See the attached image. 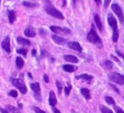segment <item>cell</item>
I'll return each mask as SVG.
<instances>
[{
	"label": "cell",
	"instance_id": "24",
	"mask_svg": "<svg viewBox=\"0 0 124 113\" xmlns=\"http://www.w3.org/2000/svg\"><path fill=\"white\" fill-rule=\"evenodd\" d=\"M105 99H106V101H107L108 104H115L114 99H113L112 98H110V97H106Z\"/></svg>",
	"mask_w": 124,
	"mask_h": 113
},
{
	"label": "cell",
	"instance_id": "21",
	"mask_svg": "<svg viewBox=\"0 0 124 113\" xmlns=\"http://www.w3.org/2000/svg\"><path fill=\"white\" fill-rule=\"evenodd\" d=\"M16 16L15 11L9 12V21H10V23H13V22L16 20Z\"/></svg>",
	"mask_w": 124,
	"mask_h": 113
},
{
	"label": "cell",
	"instance_id": "11",
	"mask_svg": "<svg viewBox=\"0 0 124 113\" xmlns=\"http://www.w3.org/2000/svg\"><path fill=\"white\" fill-rule=\"evenodd\" d=\"M24 34H25V36L30 37V38H32V37H35V36H36L35 29H34L32 26H27V27H26V29L24 30Z\"/></svg>",
	"mask_w": 124,
	"mask_h": 113
},
{
	"label": "cell",
	"instance_id": "35",
	"mask_svg": "<svg viewBox=\"0 0 124 113\" xmlns=\"http://www.w3.org/2000/svg\"><path fill=\"white\" fill-rule=\"evenodd\" d=\"M110 85H111V87H112V88L115 90V92H116V93H119V90H118V89H117V88H116L114 85H112V84H110Z\"/></svg>",
	"mask_w": 124,
	"mask_h": 113
},
{
	"label": "cell",
	"instance_id": "8",
	"mask_svg": "<svg viewBox=\"0 0 124 113\" xmlns=\"http://www.w3.org/2000/svg\"><path fill=\"white\" fill-rule=\"evenodd\" d=\"M50 30L56 34L59 35H67L71 33V30L68 28H62V27H58V26H50Z\"/></svg>",
	"mask_w": 124,
	"mask_h": 113
},
{
	"label": "cell",
	"instance_id": "16",
	"mask_svg": "<svg viewBox=\"0 0 124 113\" xmlns=\"http://www.w3.org/2000/svg\"><path fill=\"white\" fill-rule=\"evenodd\" d=\"M64 59L66 61L71 62V63H78V59L76 56H74V55H65L64 56Z\"/></svg>",
	"mask_w": 124,
	"mask_h": 113
},
{
	"label": "cell",
	"instance_id": "23",
	"mask_svg": "<svg viewBox=\"0 0 124 113\" xmlns=\"http://www.w3.org/2000/svg\"><path fill=\"white\" fill-rule=\"evenodd\" d=\"M7 109L10 111V112H13V113H20L19 109L15 107V106H12V105H7Z\"/></svg>",
	"mask_w": 124,
	"mask_h": 113
},
{
	"label": "cell",
	"instance_id": "20",
	"mask_svg": "<svg viewBox=\"0 0 124 113\" xmlns=\"http://www.w3.org/2000/svg\"><path fill=\"white\" fill-rule=\"evenodd\" d=\"M80 93L83 95V97L86 99H89L91 97H90V92H89V90L88 89H86V88H81L80 89Z\"/></svg>",
	"mask_w": 124,
	"mask_h": 113
},
{
	"label": "cell",
	"instance_id": "42",
	"mask_svg": "<svg viewBox=\"0 0 124 113\" xmlns=\"http://www.w3.org/2000/svg\"><path fill=\"white\" fill-rule=\"evenodd\" d=\"M0 3H1V0H0Z\"/></svg>",
	"mask_w": 124,
	"mask_h": 113
},
{
	"label": "cell",
	"instance_id": "40",
	"mask_svg": "<svg viewBox=\"0 0 124 113\" xmlns=\"http://www.w3.org/2000/svg\"><path fill=\"white\" fill-rule=\"evenodd\" d=\"M94 1H95L97 4H100V3H101V0H94Z\"/></svg>",
	"mask_w": 124,
	"mask_h": 113
},
{
	"label": "cell",
	"instance_id": "7",
	"mask_svg": "<svg viewBox=\"0 0 124 113\" xmlns=\"http://www.w3.org/2000/svg\"><path fill=\"white\" fill-rule=\"evenodd\" d=\"M111 9H112V11L115 13V14L118 16V18H119V20H120V22L121 23H123V21H124V16H123V13H122V10H121V8L117 5V4H112L111 5Z\"/></svg>",
	"mask_w": 124,
	"mask_h": 113
},
{
	"label": "cell",
	"instance_id": "26",
	"mask_svg": "<svg viewBox=\"0 0 124 113\" xmlns=\"http://www.w3.org/2000/svg\"><path fill=\"white\" fill-rule=\"evenodd\" d=\"M101 111L103 113H112V111L110 109H108V107H106V106H102L101 107Z\"/></svg>",
	"mask_w": 124,
	"mask_h": 113
},
{
	"label": "cell",
	"instance_id": "15",
	"mask_svg": "<svg viewBox=\"0 0 124 113\" xmlns=\"http://www.w3.org/2000/svg\"><path fill=\"white\" fill-rule=\"evenodd\" d=\"M84 79L87 83H89L91 80H92V76L91 75H89V74H87V73H83V74H80V75H78L77 76V79Z\"/></svg>",
	"mask_w": 124,
	"mask_h": 113
},
{
	"label": "cell",
	"instance_id": "41",
	"mask_svg": "<svg viewBox=\"0 0 124 113\" xmlns=\"http://www.w3.org/2000/svg\"><path fill=\"white\" fill-rule=\"evenodd\" d=\"M117 53H118V54H119V55H120V56H121V57H123V59H124V56H123V55H122V54H121V53H119V52H117Z\"/></svg>",
	"mask_w": 124,
	"mask_h": 113
},
{
	"label": "cell",
	"instance_id": "37",
	"mask_svg": "<svg viewBox=\"0 0 124 113\" xmlns=\"http://www.w3.org/2000/svg\"><path fill=\"white\" fill-rule=\"evenodd\" d=\"M53 112H54V113H60V111H59L57 108H53Z\"/></svg>",
	"mask_w": 124,
	"mask_h": 113
},
{
	"label": "cell",
	"instance_id": "30",
	"mask_svg": "<svg viewBox=\"0 0 124 113\" xmlns=\"http://www.w3.org/2000/svg\"><path fill=\"white\" fill-rule=\"evenodd\" d=\"M114 109H115L116 113H124L123 109H122V108H120V107H118V106H114Z\"/></svg>",
	"mask_w": 124,
	"mask_h": 113
},
{
	"label": "cell",
	"instance_id": "14",
	"mask_svg": "<svg viewBox=\"0 0 124 113\" xmlns=\"http://www.w3.org/2000/svg\"><path fill=\"white\" fill-rule=\"evenodd\" d=\"M52 40L56 43H58V44H64L66 42V40L65 39H63V38H61V37H59L57 35H52Z\"/></svg>",
	"mask_w": 124,
	"mask_h": 113
},
{
	"label": "cell",
	"instance_id": "31",
	"mask_svg": "<svg viewBox=\"0 0 124 113\" xmlns=\"http://www.w3.org/2000/svg\"><path fill=\"white\" fill-rule=\"evenodd\" d=\"M105 65H106V66H107V68H108V69L112 68V63H111V62H109V61H105Z\"/></svg>",
	"mask_w": 124,
	"mask_h": 113
},
{
	"label": "cell",
	"instance_id": "25",
	"mask_svg": "<svg viewBox=\"0 0 124 113\" xmlns=\"http://www.w3.org/2000/svg\"><path fill=\"white\" fill-rule=\"evenodd\" d=\"M71 89H72V86H71V84H70V83H68V86H67V87H65V95H66V96L70 95Z\"/></svg>",
	"mask_w": 124,
	"mask_h": 113
},
{
	"label": "cell",
	"instance_id": "6",
	"mask_svg": "<svg viewBox=\"0 0 124 113\" xmlns=\"http://www.w3.org/2000/svg\"><path fill=\"white\" fill-rule=\"evenodd\" d=\"M30 87H31L32 91L34 92L35 98L38 100H41V88H40V84L38 82H34V83L30 84Z\"/></svg>",
	"mask_w": 124,
	"mask_h": 113
},
{
	"label": "cell",
	"instance_id": "10",
	"mask_svg": "<svg viewBox=\"0 0 124 113\" xmlns=\"http://www.w3.org/2000/svg\"><path fill=\"white\" fill-rule=\"evenodd\" d=\"M68 46H69L70 48L74 49V50L78 51V52H81V51H82V48H81L80 44H79L78 42H70L68 43Z\"/></svg>",
	"mask_w": 124,
	"mask_h": 113
},
{
	"label": "cell",
	"instance_id": "2",
	"mask_svg": "<svg viewBox=\"0 0 124 113\" xmlns=\"http://www.w3.org/2000/svg\"><path fill=\"white\" fill-rule=\"evenodd\" d=\"M87 41L92 42V43H94V44H98L100 47H102V41H101V39L99 38V36L97 35V33L95 31L94 25H92L91 30L87 34Z\"/></svg>",
	"mask_w": 124,
	"mask_h": 113
},
{
	"label": "cell",
	"instance_id": "4",
	"mask_svg": "<svg viewBox=\"0 0 124 113\" xmlns=\"http://www.w3.org/2000/svg\"><path fill=\"white\" fill-rule=\"evenodd\" d=\"M11 82H12V84H13L14 86H16V87L19 90V92H20L21 94H26V92H27V88H26L24 82H23L21 79L11 78Z\"/></svg>",
	"mask_w": 124,
	"mask_h": 113
},
{
	"label": "cell",
	"instance_id": "22",
	"mask_svg": "<svg viewBox=\"0 0 124 113\" xmlns=\"http://www.w3.org/2000/svg\"><path fill=\"white\" fill-rule=\"evenodd\" d=\"M22 4H23L24 7H28V8H35V7H38V4H37V3H32V2H27V1H24Z\"/></svg>",
	"mask_w": 124,
	"mask_h": 113
},
{
	"label": "cell",
	"instance_id": "18",
	"mask_svg": "<svg viewBox=\"0 0 124 113\" xmlns=\"http://www.w3.org/2000/svg\"><path fill=\"white\" fill-rule=\"evenodd\" d=\"M16 41H17L18 43H20V44H22V45H30V44H31L30 41H28L27 39L21 38V37H18V38L16 39Z\"/></svg>",
	"mask_w": 124,
	"mask_h": 113
},
{
	"label": "cell",
	"instance_id": "17",
	"mask_svg": "<svg viewBox=\"0 0 124 113\" xmlns=\"http://www.w3.org/2000/svg\"><path fill=\"white\" fill-rule=\"evenodd\" d=\"M63 70L68 71V72H73V71L78 70V67H75V66H72V65H64Z\"/></svg>",
	"mask_w": 124,
	"mask_h": 113
},
{
	"label": "cell",
	"instance_id": "9",
	"mask_svg": "<svg viewBox=\"0 0 124 113\" xmlns=\"http://www.w3.org/2000/svg\"><path fill=\"white\" fill-rule=\"evenodd\" d=\"M2 48L7 52V53H10L11 52V45H10V38L9 37H6L4 39V41L2 42Z\"/></svg>",
	"mask_w": 124,
	"mask_h": 113
},
{
	"label": "cell",
	"instance_id": "12",
	"mask_svg": "<svg viewBox=\"0 0 124 113\" xmlns=\"http://www.w3.org/2000/svg\"><path fill=\"white\" fill-rule=\"evenodd\" d=\"M48 101H49V105L50 106H54L57 103V99H56V96H55V94H54L53 91H50V93H49Z\"/></svg>",
	"mask_w": 124,
	"mask_h": 113
},
{
	"label": "cell",
	"instance_id": "28",
	"mask_svg": "<svg viewBox=\"0 0 124 113\" xmlns=\"http://www.w3.org/2000/svg\"><path fill=\"white\" fill-rule=\"evenodd\" d=\"M17 53H19V54H22V55H27V50L25 49V48H19V49H17Z\"/></svg>",
	"mask_w": 124,
	"mask_h": 113
},
{
	"label": "cell",
	"instance_id": "29",
	"mask_svg": "<svg viewBox=\"0 0 124 113\" xmlns=\"http://www.w3.org/2000/svg\"><path fill=\"white\" fill-rule=\"evenodd\" d=\"M9 96H11L13 98H16L17 97V92L16 90H12V91L9 92Z\"/></svg>",
	"mask_w": 124,
	"mask_h": 113
},
{
	"label": "cell",
	"instance_id": "34",
	"mask_svg": "<svg viewBox=\"0 0 124 113\" xmlns=\"http://www.w3.org/2000/svg\"><path fill=\"white\" fill-rule=\"evenodd\" d=\"M44 79H45V82H46V83L48 82V77H47V75H46V74H45V75H44Z\"/></svg>",
	"mask_w": 124,
	"mask_h": 113
},
{
	"label": "cell",
	"instance_id": "1",
	"mask_svg": "<svg viewBox=\"0 0 124 113\" xmlns=\"http://www.w3.org/2000/svg\"><path fill=\"white\" fill-rule=\"evenodd\" d=\"M108 24L110 25V27L113 30V33H112V42H116L117 40H118V37H119V32H118V29H117V21H116L115 17L112 15V14H108Z\"/></svg>",
	"mask_w": 124,
	"mask_h": 113
},
{
	"label": "cell",
	"instance_id": "39",
	"mask_svg": "<svg viewBox=\"0 0 124 113\" xmlns=\"http://www.w3.org/2000/svg\"><path fill=\"white\" fill-rule=\"evenodd\" d=\"M111 57H112V59H113V60H115L116 62H118V59H117L116 57H114V56H111Z\"/></svg>",
	"mask_w": 124,
	"mask_h": 113
},
{
	"label": "cell",
	"instance_id": "27",
	"mask_svg": "<svg viewBox=\"0 0 124 113\" xmlns=\"http://www.w3.org/2000/svg\"><path fill=\"white\" fill-rule=\"evenodd\" d=\"M56 87H57V90H58V94H60L61 93V91H62V84H61V82L60 81H56Z\"/></svg>",
	"mask_w": 124,
	"mask_h": 113
},
{
	"label": "cell",
	"instance_id": "3",
	"mask_svg": "<svg viewBox=\"0 0 124 113\" xmlns=\"http://www.w3.org/2000/svg\"><path fill=\"white\" fill-rule=\"evenodd\" d=\"M46 13H47L49 15H51V16H53V17H55V18L64 19V15L62 14V13L59 12L57 9H55V8L52 7V6H46Z\"/></svg>",
	"mask_w": 124,
	"mask_h": 113
},
{
	"label": "cell",
	"instance_id": "13",
	"mask_svg": "<svg viewBox=\"0 0 124 113\" xmlns=\"http://www.w3.org/2000/svg\"><path fill=\"white\" fill-rule=\"evenodd\" d=\"M94 21H95V24L97 25V28L102 32L103 31V24H102L100 16L98 14H94Z\"/></svg>",
	"mask_w": 124,
	"mask_h": 113
},
{
	"label": "cell",
	"instance_id": "19",
	"mask_svg": "<svg viewBox=\"0 0 124 113\" xmlns=\"http://www.w3.org/2000/svg\"><path fill=\"white\" fill-rule=\"evenodd\" d=\"M16 65L18 69H21L23 66H24V61L21 57H16Z\"/></svg>",
	"mask_w": 124,
	"mask_h": 113
},
{
	"label": "cell",
	"instance_id": "5",
	"mask_svg": "<svg viewBox=\"0 0 124 113\" xmlns=\"http://www.w3.org/2000/svg\"><path fill=\"white\" fill-rule=\"evenodd\" d=\"M108 78L110 81L118 84V85H123L124 84V75L123 74H120L118 72H113V73H110L108 75Z\"/></svg>",
	"mask_w": 124,
	"mask_h": 113
},
{
	"label": "cell",
	"instance_id": "33",
	"mask_svg": "<svg viewBox=\"0 0 124 113\" xmlns=\"http://www.w3.org/2000/svg\"><path fill=\"white\" fill-rule=\"evenodd\" d=\"M110 1H111V0H105V3H104V7H105V8H108V6L109 5Z\"/></svg>",
	"mask_w": 124,
	"mask_h": 113
},
{
	"label": "cell",
	"instance_id": "38",
	"mask_svg": "<svg viewBox=\"0 0 124 113\" xmlns=\"http://www.w3.org/2000/svg\"><path fill=\"white\" fill-rule=\"evenodd\" d=\"M36 53H37V52H36V50H35V49H33V50H32V54H33V55H36Z\"/></svg>",
	"mask_w": 124,
	"mask_h": 113
},
{
	"label": "cell",
	"instance_id": "36",
	"mask_svg": "<svg viewBox=\"0 0 124 113\" xmlns=\"http://www.w3.org/2000/svg\"><path fill=\"white\" fill-rule=\"evenodd\" d=\"M0 111H1L2 113H9V112H8L6 109H4V108H0Z\"/></svg>",
	"mask_w": 124,
	"mask_h": 113
},
{
	"label": "cell",
	"instance_id": "32",
	"mask_svg": "<svg viewBox=\"0 0 124 113\" xmlns=\"http://www.w3.org/2000/svg\"><path fill=\"white\" fill-rule=\"evenodd\" d=\"M34 110H35V113H46L44 110L40 109L39 107H34Z\"/></svg>",
	"mask_w": 124,
	"mask_h": 113
}]
</instances>
